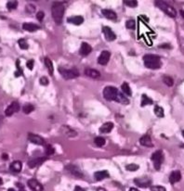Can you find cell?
<instances>
[{"label":"cell","instance_id":"277c9868","mask_svg":"<svg viewBox=\"0 0 184 191\" xmlns=\"http://www.w3.org/2000/svg\"><path fill=\"white\" fill-rule=\"evenodd\" d=\"M59 72L61 75L66 80L74 79L77 76H79V72H77L76 69H66L63 67H59Z\"/></svg>","mask_w":184,"mask_h":191},{"label":"cell","instance_id":"d590c367","mask_svg":"<svg viewBox=\"0 0 184 191\" xmlns=\"http://www.w3.org/2000/svg\"><path fill=\"white\" fill-rule=\"evenodd\" d=\"M163 81H164V83L167 84L168 86H172L174 84V81L173 79H172L170 76H164L163 77Z\"/></svg>","mask_w":184,"mask_h":191},{"label":"cell","instance_id":"d6a6232c","mask_svg":"<svg viewBox=\"0 0 184 191\" xmlns=\"http://www.w3.org/2000/svg\"><path fill=\"white\" fill-rule=\"evenodd\" d=\"M95 144L97 145L98 147H102L105 145V139L102 136H97L96 138H95V140H94Z\"/></svg>","mask_w":184,"mask_h":191},{"label":"cell","instance_id":"ab89813d","mask_svg":"<svg viewBox=\"0 0 184 191\" xmlns=\"http://www.w3.org/2000/svg\"><path fill=\"white\" fill-rule=\"evenodd\" d=\"M25 9H26V12H28V13H33L35 11V7L32 4H28Z\"/></svg>","mask_w":184,"mask_h":191},{"label":"cell","instance_id":"7c38bea8","mask_svg":"<svg viewBox=\"0 0 184 191\" xmlns=\"http://www.w3.org/2000/svg\"><path fill=\"white\" fill-rule=\"evenodd\" d=\"M28 139L30 142H32L33 144H35V145H44V143H45V141L42 137L37 136V135H34V134H29Z\"/></svg>","mask_w":184,"mask_h":191},{"label":"cell","instance_id":"681fc988","mask_svg":"<svg viewBox=\"0 0 184 191\" xmlns=\"http://www.w3.org/2000/svg\"><path fill=\"white\" fill-rule=\"evenodd\" d=\"M2 184H3V180H2V178L0 177V186H1Z\"/></svg>","mask_w":184,"mask_h":191},{"label":"cell","instance_id":"bcb514c9","mask_svg":"<svg viewBox=\"0 0 184 191\" xmlns=\"http://www.w3.org/2000/svg\"><path fill=\"white\" fill-rule=\"evenodd\" d=\"M180 15H181V17H182V18L184 19V10H180Z\"/></svg>","mask_w":184,"mask_h":191},{"label":"cell","instance_id":"f35d334b","mask_svg":"<svg viewBox=\"0 0 184 191\" xmlns=\"http://www.w3.org/2000/svg\"><path fill=\"white\" fill-rule=\"evenodd\" d=\"M126 168H127V170L129 171V172H135V171H137V170L139 169L140 166L137 165V164L132 163V164H128V165H127Z\"/></svg>","mask_w":184,"mask_h":191},{"label":"cell","instance_id":"f5cc1de1","mask_svg":"<svg viewBox=\"0 0 184 191\" xmlns=\"http://www.w3.org/2000/svg\"><path fill=\"white\" fill-rule=\"evenodd\" d=\"M2 121H3V118L0 116V124H1V123H2Z\"/></svg>","mask_w":184,"mask_h":191},{"label":"cell","instance_id":"83f0119b","mask_svg":"<svg viewBox=\"0 0 184 191\" xmlns=\"http://www.w3.org/2000/svg\"><path fill=\"white\" fill-rule=\"evenodd\" d=\"M67 168V170H69L71 173H73V175H76V176H82V173H80V171L78 170V168L74 166V165H69L66 167Z\"/></svg>","mask_w":184,"mask_h":191},{"label":"cell","instance_id":"b9f144b4","mask_svg":"<svg viewBox=\"0 0 184 191\" xmlns=\"http://www.w3.org/2000/svg\"><path fill=\"white\" fill-rule=\"evenodd\" d=\"M44 17H45V13L43 12V11H38L37 14V19L39 21H42L43 19H44Z\"/></svg>","mask_w":184,"mask_h":191},{"label":"cell","instance_id":"4fadbf2b","mask_svg":"<svg viewBox=\"0 0 184 191\" xmlns=\"http://www.w3.org/2000/svg\"><path fill=\"white\" fill-rule=\"evenodd\" d=\"M61 131L62 133V135H64L65 136H67V137H74V136H75L77 135L76 132L74 129H72L71 127L66 126V125L62 126Z\"/></svg>","mask_w":184,"mask_h":191},{"label":"cell","instance_id":"9a60e30c","mask_svg":"<svg viewBox=\"0 0 184 191\" xmlns=\"http://www.w3.org/2000/svg\"><path fill=\"white\" fill-rule=\"evenodd\" d=\"M112 128H114V124L112 121H108V123H105L100 126V132L102 134H108V133H110L112 130Z\"/></svg>","mask_w":184,"mask_h":191},{"label":"cell","instance_id":"8fae6325","mask_svg":"<svg viewBox=\"0 0 184 191\" xmlns=\"http://www.w3.org/2000/svg\"><path fill=\"white\" fill-rule=\"evenodd\" d=\"M27 184H28V187L33 191H43L44 190V187L42 185H41L37 180H35V179H30Z\"/></svg>","mask_w":184,"mask_h":191},{"label":"cell","instance_id":"f1b7e54d","mask_svg":"<svg viewBox=\"0 0 184 191\" xmlns=\"http://www.w3.org/2000/svg\"><path fill=\"white\" fill-rule=\"evenodd\" d=\"M154 113H155V115H156L157 117H159V118H163L164 115H165L163 108L158 106V105L154 106Z\"/></svg>","mask_w":184,"mask_h":191},{"label":"cell","instance_id":"836d02e7","mask_svg":"<svg viewBox=\"0 0 184 191\" xmlns=\"http://www.w3.org/2000/svg\"><path fill=\"white\" fill-rule=\"evenodd\" d=\"M18 44H19L20 48H21V49H23V50H26V49H28V48H29V45H28V43L26 42L25 39H20L19 41H18Z\"/></svg>","mask_w":184,"mask_h":191},{"label":"cell","instance_id":"4316f807","mask_svg":"<svg viewBox=\"0 0 184 191\" xmlns=\"http://www.w3.org/2000/svg\"><path fill=\"white\" fill-rule=\"evenodd\" d=\"M152 103H153L152 100L149 97L146 96V95H142V97H141V106L142 107L147 106V105H152Z\"/></svg>","mask_w":184,"mask_h":191},{"label":"cell","instance_id":"484cf974","mask_svg":"<svg viewBox=\"0 0 184 191\" xmlns=\"http://www.w3.org/2000/svg\"><path fill=\"white\" fill-rule=\"evenodd\" d=\"M115 101L119 102V103H121V104H125V105H127V104L129 103V101H128V99L127 98V97L125 96L124 94H122V93H119V94H118V96H117V97H116V100H115Z\"/></svg>","mask_w":184,"mask_h":191},{"label":"cell","instance_id":"60d3db41","mask_svg":"<svg viewBox=\"0 0 184 191\" xmlns=\"http://www.w3.org/2000/svg\"><path fill=\"white\" fill-rule=\"evenodd\" d=\"M151 191H167V189L162 186H153L151 187Z\"/></svg>","mask_w":184,"mask_h":191},{"label":"cell","instance_id":"ac0fdd59","mask_svg":"<svg viewBox=\"0 0 184 191\" xmlns=\"http://www.w3.org/2000/svg\"><path fill=\"white\" fill-rule=\"evenodd\" d=\"M102 15L105 17V18H107L109 20H112V21H115L117 19V15L116 13L115 12L114 10H111V9H103L102 11Z\"/></svg>","mask_w":184,"mask_h":191},{"label":"cell","instance_id":"5b68a950","mask_svg":"<svg viewBox=\"0 0 184 191\" xmlns=\"http://www.w3.org/2000/svg\"><path fill=\"white\" fill-rule=\"evenodd\" d=\"M119 94L116 87H114V86H106V87L103 89V97L106 100H116V97Z\"/></svg>","mask_w":184,"mask_h":191},{"label":"cell","instance_id":"3957f363","mask_svg":"<svg viewBox=\"0 0 184 191\" xmlns=\"http://www.w3.org/2000/svg\"><path fill=\"white\" fill-rule=\"evenodd\" d=\"M155 5L160 9L163 10L165 14H168L169 17H171V18H175L177 16L176 9L173 7H171L169 4L165 3L164 1H155Z\"/></svg>","mask_w":184,"mask_h":191},{"label":"cell","instance_id":"f6af8a7d","mask_svg":"<svg viewBox=\"0 0 184 191\" xmlns=\"http://www.w3.org/2000/svg\"><path fill=\"white\" fill-rule=\"evenodd\" d=\"M74 191H86V190H85L84 188H82L81 187H78V186H77V187H75Z\"/></svg>","mask_w":184,"mask_h":191},{"label":"cell","instance_id":"db71d44e","mask_svg":"<svg viewBox=\"0 0 184 191\" xmlns=\"http://www.w3.org/2000/svg\"><path fill=\"white\" fill-rule=\"evenodd\" d=\"M181 134H182V136H183V137H184V130H183V131H182V133H181Z\"/></svg>","mask_w":184,"mask_h":191},{"label":"cell","instance_id":"cb8c5ba5","mask_svg":"<svg viewBox=\"0 0 184 191\" xmlns=\"http://www.w3.org/2000/svg\"><path fill=\"white\" fill-rule=\"evenodd\" d=\"M10 171L13 172V173H20L21 171V168H22V164L20 160H15L13 161L12 163L10 164Z\"/></svg>","mask_w":184,"mask_h":191},{"label":"cell","instance_id":"ba28073f","mask_svg":"<svg viewBox=\"0 0 184 191\" xmlns=\"http://www.w3.org/2000/svg\"><path fill=\"white\" fill-rule=\"evenodd\" d=\"M19 111H20V104L17 101H13L7 109H6L5 114H6V116H11L12 114L18 112Z\"/></svg>","mask_w":184,"mask_h":191},{"label":"cell","instance_id":"6da1fadb","mask_svg":"<svg viewBox=\"0 0 184 191\" xmlns=\"http://www.w3.org/2000/svg\"><path fill=\"white\" fill-rule=\"evenodd\" d=\"M64 11H65L64 5H62L61 3H57V4L52 6L51 14H52L53 19H54V21L56 22L57 24H61L62 22Z\"/></svg>","mask_w":184,"mask_h":191},{"label":"cell","instance_id":"d4e9b609","mask_svg":"<svg viewBox=\"0 0 184 191\" xmlns=\"http://www.w3.org/2000/svg\"><path fill=\"white\" fill-rule=\"evenodd\" d=\"M121 88H122V91L125 95H127L128 97H130L132 95V91H131V88H130V86L127 83H123L122 85H121Z\"/></svg>","mask_w":184,"mask_h":191},{"label":"cell","instance_id":"ee69618b","mask_svg":"<svg viewBox=\"0 0 184 191\" xmlns=\"http://www.w3.org/2000/svg\"><path fill=\"white\" fill-rule=\"evenodd\" d=\"M34 60H28L27 63H26V66L27 68L29 69V70H33V68H34Z\"/></svg>","mask_w":184,"mask_h":191},{"label":"cell","instance_id":"ffe728a7","mask_svg":"<svg viewBox=\"0 0 184 191\" xmlns=\"http://www.w3.org/2000/svg\"><path fill=\"white\" fill-rule=\"evenodd\" d=\"M67 21L69 23H73L74 25H80L83 23V21H84V18H83L82 16H74V17L68 18Z\"/></svg>","mask_w":184,"mask_h":191},{"label":"cell","instance_id":"7dc6e473","mask_svg":"<svg viewBox=\"0 0 184 191\" xmlns=\"http://www.w3.org/2000/svg\"><path fill=\"white\" fill-rule=\"evenodd\" d=\"M128 191H139V190H138L137 188H134V187H131V188H130V189H129Z\"/></svg>","mask_w":184,"mask_h":191},{"label":"cell","instance_id":"e0dca14e","mask_svg":"<svg viewBox=\"0 0 184 191\" xmlns=\"http://www.w3.org/2000/svg\"><path fill=\"white\" fill-rule=\"evenodd\" d=\"M181 179V173L180 171H174L170 173L169 175V182L171 184H175L177 182H179Z\"/></svg>","mask_w":184,"mask_h":191},{"label":"cell","instance_id":"d6986e66","mask_svg":"<svg viewBox=\"0 0 184 191\" xmlns=\"http://www.w3.org/2000/svg\"><path fill=\"white\" fill-rule=\"evenodd\" d=\"M45 160H47V158H37V159H34L31 160L28 163V166L30 168H34V167H37L40 166L42 164Z\"/></svg>","mask_w":184,"mask_h":191},{"label":"cell","instance_id":"7402d4cb","mask_svg":"<svg viewBox=\"0 0 184 191\" xmlns=\"http://www.w3.org/2000/svg\"><path fill=\"white\" fill-rule=\"evenodd\" d=\"M140 143L142 145V146L144 147H149V148H152L153 145H152V139L151 137L148 136V135H145L142 136L140 139Z\"/></svg>","mask_w":184,"mask_h":191},{"label":"cell","instance_id":"30bf717a","mask_svg":"<svg viewBox=\"0 0 184 191\" xmlns=\"http://www.w3.org/2000/svg\"><path fill=\"white\" fill-rule=\"evenodd\" d=\"M102 32H103V34H104L106 40H108V41H114V40L116 39V34L112 32L111 28L104 26L102 28Z\"/></svg>","mask_w":184,"mask_h":191},{"label":"cell","instance_id":"e575fe53","mask_svg":"<svg viewBox=\"0 0 184 191\" xmlns=\"http://www.w3.org/2000/svg\"><path fill=\"white\" fill-rule=\"evenodd\" d=\"M45 152L47 155H53L55 153V149L51 145H47V146L45 147Z\"/></svg>","mask_w":184,"mask_h":191},{"label":"cell","instance_id":"1f68e13d","mask_svg":"<svg viewBox=\"0 0 184 191\" xmlns=\"http://www.w3.org/2000/svg\"><path fill=\"white\" fill-rule=\"evenodd\" d=\"M123 3L130 8H136L138 6V2L136 0H124Z\"/></svg>","mask_w":184,"mask_h":191},{"label":"cell","instance_id":"c3c4849f","mask_svg":"<svg viewBox=\"0 0 184 191\" xmlns=\"http://www.w3.org/2000/svg\"><path fill=\"white\" fill-rule=\"evenodd\" d=\"M2 157H3V159H8V155L7 154H3Z\"/></svg>","mask_w":184,"mask_h":191},{"label":"cell","instance_id":"2e32d148","mask_svg":"<svg viewBox=\"0 0 184 191\" xmlns=\"http://www.w3.org/2000/svg\"><path fill=\"white\" fill-rule=\"evenodd\" d=\"M91 50H92V48H91L90 45L84 42V43L81 44V47H80V49H79V53L82 56H87L91 52Z\"/></svg>","mask_w":184,"mask_h":191},{"label":"cell","instance_id":"4dcf8cb0","mask_svg":"<svg viewBox=\"0 0 184 191\" xmlns=\"http://www.w3.org/2000/svg\"><path fill=\"white\" fill-rule=\"evenodd\" d=\"M22 109H23V112H24L25 114H29L34 111V107L32 105V104H25V105L23 106Z\"/></svg>","mask_w":184,"mask_h":191},{"label":"cell","instance_id":"f546056e","mask_svg":"<svg viewBox=\"0 0 184 191\" xmlns=\"http://www.w3.org/2000/svg\"><path fill=\"white\" fill-rule=\"evenodd\" d=\"M45 64H46L47 68L49 69V74L52 75L53 74V71H54V68H53V64H52L51 60H49V58H46V59H45Z\"/></svg>","mask_w":184,"mask_h":191},{"label":"cell","instance_id":"8d00e7d4","mask_svg":"<svg viewBox=\"0 0 184 191\" xmlns=\"http://www.w3.org/2000/svg\"><path fill=\"white\" fill-rule=\"evenodd\" d=\"M126 27L127 29H131V30H134L136 28V22L134 20H128L127 22H126Z\"/></svg>","mask_w":184,"mask_h":191},{"label":"cell","instance_id":"816d5d0a","mask_svg":"<svg viewBox=\"0 0 184 191\" xmlns=\"http://www.w3.org/2000/svg\"><path fill=\"white\" fill-rule=\"evenodd\" d=\"M8 191H16V190H14L13 188H9V189H8Z\"/></svg>","mask_w":184,"mask_h":191},{"label":"cell","instance_id":"44dd1931","mask_svg":"<svg viewBox=\"0 0 184 191\" xmlns=\"http://www.w3.org/2000/svg\"><path fill=\"white\" fill-rule=\"evenodd\" d=\"M110 176L109 173L107 171H99L94 173V177L97 181H102L105 178H108Z\"/></svg>","mask_w":184,"mask_h":191},{"label":"cell","instance_id":"f907efd6","mask_svg":"<svg viewBox=\"0 0 184 191\" xmlns=\"http://www.w3.org/2000/svg\"><path fill=\"white\" fill-rule=\"evenodd\" d=\"M97 191H106V190H105V189H103V188H99Z\"/></svg>","mask_w":184,"mask_h":191},{"label":"cell","instance_id":"603a6c76","mask_svg":"<svg viewBox=\"0 0 184 191\" xmlns=\"http://www.w3.org/2000/svg\"><path fill=\"white\" fill-rule=\"evenodd\" d=\"M23 30L28 31V32H35L39 29V26L34 24V23H30V22H25V23L22 24Z\"/></svg>","mask_w":184,"mask_h":191},{"label":"cell","instance_id":"7a4b0ae2","mask_svg":"<svg viewBox=\"0 0 184 191\" xmlns=\"http://www.w3.org/2000/svg\"><path fill=\"white\" fill-rule=\"evenodd\" d=\"M144 65L146 68L149 69H158L161 67V60L157 55L148 54L143 57Z\"/></svg>","mask_w":184,"mask_h":191},{"label":"cell","instance_id":"9c48e42d","mask_svg":"<svg viewBox=\"0 0 184 191\" xmlns=\"http://www.w3.org/2000/svg\"><path fill=\"white\" fill-rule=\"evenodd\" d=\"M110 57H111V53L109 51H102L100 55L98 58V62L100 65H106L108 63V61L110 60Z\"/></svg>","mask_w":184,"mask_h":191},{"label":"cell","instance_id":"8992f818","mask_svg":"<svg viewBox=\"0 0 184 191\" xmlns=\"http://www.w3.org/2000/svg\"><path fill=\"white\" fill-rule=\"evenodd\" d=\"M163 160H164V156L161 150H157V151H155L152 155V160L156 170L160 169V167H161L163 163Z\"/></svg>","mask_w":184,"mask_h":191},{"label":"cell","instance_id":"7bdbcfd3","mask_svg":"<svg viewBox=\"0 0 184 191\" xmlns=\"http://www.w3.org/2000/svg\"><path fill=\"white\" fill-rule=\"evenodd\" d=\"M39 82H40V84H42V85H47L49 84V79H47V77H41L40 78V80H39Z\"/></svg>","mask_w":184,"mask_h":191},{"label":"cell","instance_id":"74e56055","mask_svg":"<svg viewBox=\"0 0 184 191\" xmlns=\"http://www.w3.org/2000/svg\"><path fill=\"white\" fill-rule=\"evenodd\" d=\"M17 7H18V2H17V1H9V2L7 3V8H8L9 10L15 9Z\"/></svg>","mask_w":184,"mask_h":191},{"label":"cell","instance_id":"11a10c76","mask_svg":"<svg viewBox=\"0 0 184 191\" xmlns=\"http://www.w3.org/2000/svg\"><path fill=\"white\" fill-rule=\"evenodd\" d=\"M19 191H25V190H24V189H23V188H21V189H20Z\"/></svg>","mask_w":184,"mask_h":191},{"label":"cell","instance_id":"5bb4252c","mask_svg":"<svg viewBox=\"0 0 184 191\" xmlns=\"http://www.w3.org/2000/svg\"><path fill=\"white\" fill-rule=\"evenodd\" d=\"M85 74L87 76L93 78V79H98L100 77V73L99 71L95 70V69H90V68H87L85 70Z\"/></svg>","mask_w":184,"mask_h":191},{"label":"cell","instance_id":"52a82bcc","mask_svg":"<svg viewBox=\"0 0 184 191\" xmlns=\"http://www.w3.org/2000/svg\"><path fill=\"white\" fill-rule=\"evenodd\" d=\"M135 184L140 187H148L151 186L152 184V179L148 176H143L140 178H136L134 180Z\"/></svg>","mask_w":184,"mask_h":191}]
</instances>
